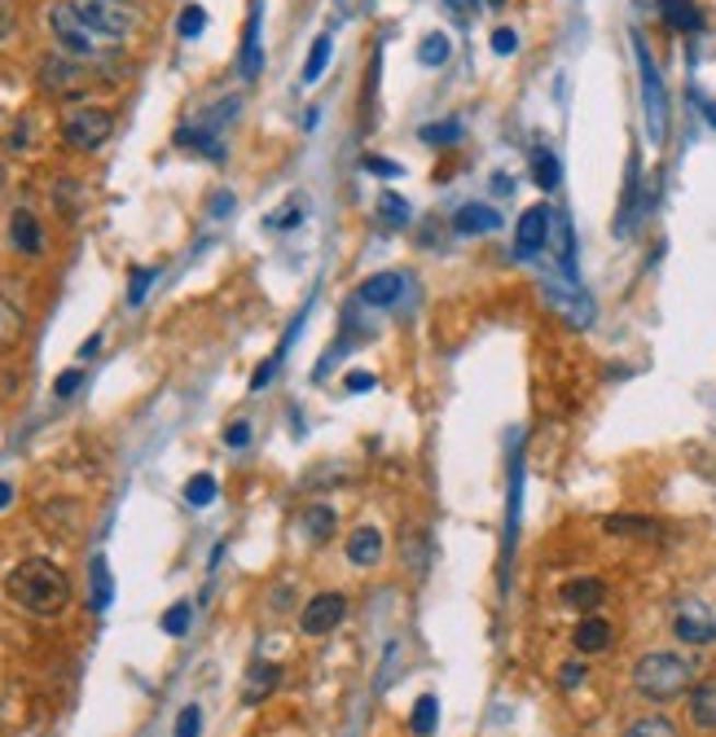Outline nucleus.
I'll return each mask as SVG.
<instances>
[{"instance_id":"f257e3e1","label":"nucleus","mask_w":716,"mask_h":737,"mask_svg":"<svg viewBox=\"0 0 716 737\" xmlns=\"http://www.w3.org/2000/svg\"><path fill=\"white\" fill-rule=\"evenodd\" d=\"M45 23L58 40V54L97 67L119 58V49L137 36L141 5L137 0H58V5H49Z\"/></svg>"},{"instance_id":"f03ea898","label":"nucleus","mask_w":716,"mask_h":737,"mask_svg":"<svg viewBox=\"0 0 716 737\" xmlns=\"http://www.w3.org/2000/svg\"><path fill=\"white\" fill-rule=\"evenodd\" d=\"M5 588H10V597H14L27 615H41V619L62 615L67 601H71V580H67V571H62L58 562H49V558H27V562H19V566L10 571V580H5Z\"/></svg>"},{"instance_id":"7ed1b4c3","label":"nucleus","mask_w":716,"mask_h":737,"mask_svg":"<svg viewBox=\"0 0 716 737\" xmlns=\"http://www.w3.org/2000/svg\"><path fill=\"white\" fill-rule=\"evenodd\" d=\"M694 685V658L672 654V650H655L646 658H637L633 667V689L646 702H672Z\"/></svg>"},{"instance_id":"20e7f679","label":"nucleus","mask_w":716,"mask_h":737,"mask_svg":"<svg viewBox=\"0 0 716 737\" xmlns=\"http://www.w3.org/2000/svg\"><path fill=\"white\" fill-rule=\"evenodd\" d=\"M633 54H637V71H642V102H646V128H650V141H663L668 132V97H663V80L650 62V49L642 40V32H633Z\"/></svg>"},{"instance_id":"39448f33","label":"nucleus","mask_w":716,"mask_h":737,"mask_svg":"<svg viewBox=\"0 0 716 737\" xmlns=\"http://www.w3.org/2000/svg\"><path fill=\"white\" fill-rule=\"evenodd\" d=\"M62 132H67V141H71L76 150H97V145H106V141H111V132H115V115H111L106 106H80V110H71V115H67Z\"/></svg>"},{"instance_id":"423d86ee","label":"nucleus","mask_w":716,"mask_h":737,"mask_svg":"<svg viewBox=\"0 0 716 737\" xmlns=\"http://www.w3.org/2000/svg\"><path fill=\"white\" fill-rule=\"evenodd\" d=\"M41 84H45V93H54V97H76V93H89L93 71H89L84 62L67 58V54H54V58L41 67Z\"/></svg>"},{"instance_id":"0eeeda50","label":"nucleus","mask_w":716,"mask_h":737,"mask_svg":"<svg viewBox=\"0 0 716 737\" xmlns=\"http://www.w3.org/2000/svg\"><path fill=\"white\" fill-rule=\"evenodd\" d=\"M343 615H347V597L343 593H316L303 606L299 628H303V636H325V632H334L343 623Z\"/></svg>"},{"instance_id":"6e6552de","label":"nucleus","mask_w":716,"mask_h":737,"mask_svg":"<svg viewBox=\"0 0 716 737\" xmlns=\"http://www.w3.org/2000/svg\"><path fill=\"white\" fill-rule=\"evenodd\" d=\"M672 632H677L681 645H712V641H716V619H712L707 606L685 601V606H677V615H672Z\"/></svg>"},{"instance_id":"1a4fd4ad","label":"nucleus","mask_w":716,"mask_h":737,"mask_svg":"<svg viewBox=\"0 0 716 737\" xmlns=\"http://www.w3.org/2000/svg\"><path fill=\"white\" fill-rule=\"evenodd\" d=\"M27 334V307L14 281H0V347H14Z\"/></svg>"},{"instance_id":"9d476101","label":"nucleus","mask_w":716,"mask_h":737,"mask_svg":"<svg viewBox=\"0 0 716 737\" xmlns=\"http://www.w3.org/2000/svg\"><path fill=\"white\" fill-rule=\"evenodd\" d=\"M550 237V207H528L519 215V229H515V255L519 259H532Z\"/></svg>"},{"instance_id":"9b49d317","label":"nucleus","mask_w":716,"mask_h":737,"mask_svg":"<svg viewBox=\"0 0 716 737\" xmlns=\"http://www.w3.org/2000/svg\"><path fill=\"white\" fill-rule=\"evenodd\" d=\"M497 229H501V215L488 202H466L453 215V233H462V237H484V233H497Z\"/></svg>"},{"instance_id":"f8f14e48","label":"nucleus","mask_w":716,"mask_h":737,"mask_svg":"<svg viewBox=\"0 0 716 737\" xmlns=\"http://www.w3.org/2000/svg\"><path fill=\"white\" fill-rule=\"evenodd\" d=\"M401 294H405V277L401 272H374L361 290H356V299H361L366 307H392Z\"/></svg>"},{"instance_id":"ddd939ff","label":"nucleus","mask_w":716,"mask_h":737,"mask_svg":"<svg viewBox=\"0 0 716 737\" xmlns=\"http://www.w3.org/2000/svg\"><path fill=\"white\" fill-rule=\"evenodd\" d=\"M343 553H347L351 566H374V562L383 558V531H379V527H356V531L347 536Z\"/></svg>"},{"instance_id":"4468645a","label":"nucleus","mask_w":716,"mask_h":737,"mask_svg":"<svg viewBox=\"0 0 716 737\" xmlns=\"http://www.w3.org/2000/svg\"><path fill=\"white\" fill-rule=\"evenodd\" d=\"M10 242H14V250H23V255H41L45 233H41V220H36L27 207H19V211L10 215Z\"/></svg>"},{"instance_id":"2eb2a0df","label":"nucleus","mask_w":716,"mask_h":737,"mask_svg":"<svg viewBox=\"0 0 716 737\" xmlns=\"http://www.w3.org/2000/svg\"><path fill=\"white\" fill-rule=\"evenodd\" d=\"M176 145L198 150V154H207L211 163H224V141H220V137H216V128H207V124H189V128H181V132H176Z\"/></svg>"},{"instance_id":"dca6fc26","label":"nucleus","mask_w":716,"mask_h":737,"mask_svg":"<svg viewBox=\"0 0 716 737\" xmlns=\"http://www.w3.org/2000/svg\"><path fill=\"white\" fill-rule=\"evenodd\" d=\"M690 720L703 733H716V680H698L690 689Z\"/></svg>"},{"instance_id":"f3484780","label":"nucleus","mask_w":716,"mask_h":737,"mask_svg":"<svg viewBox=\"0 0 716 737\" xmlns=\"http://www.w3.org/2000/svg\"><path fill=\"white\" fill-rule=\"evenodd\" d=\"M264 67V54H259V0H255V10H251V23H246V36H242V58H238V71L242 80H255Z\"/></svg>"},{"instance_id":"a211bd4d","label":"nucleus","mask_w":716,"mask_h":737,"mask_svg":"<svg viewBox=\"0 0 716 737\" xmlns=\"http://www.w3.org/2000/svg\"><path fill=\"white\" fill-rule=\"evenodd\" d=\"M602 597H607V584L593 580V575H580V580H567V584H563V601L576 606V610H598Z\"/></svg>"},{"instance_id":"6ab92c4d","label":"nucleus","mask_w":716,"mask_h":737,"mask_svg":"<svg viewBox=\"0 0 716 737\" xmlns=\"http://www.w3.org/2000/svg\"><path fill=\"white\" fill-rule=\"evenodd\" d=\"M611 623L607 619H598V615H589V619H580V628H576V650L580 654H602V650H611Z\"/></svg>"},{"instance_id":"aec40b11","label":"nucleus","mask_w":716,"mask_h":737,"mask_svg":"<svg viewBox=\"0 0 716 737\" xmlns=\"http://www.w3.org/2000/svg\"><path fill=\"white\" fill-rule=\"evenodd\" d=\"M277 680H281V667H273V663H255V667L246 671V689H242V698H246V702H259V698H268V693L277 689Z\"/></svg>"},{"instance_id":"412c9836","label":"nucleus","mask_w":716,"mask_h":737,"mask_svg":"<svg viewBox=\"0 0 716 737\" xmlns=\"http://www.w3.org/2000/svg\"><path fill=\"white\" fill-rule=\"evenodd\" d=\"M449 58H453V40L444 32H427L423 45H418V62L423 67H444Z\"/></svg>"},{"instance_id":"4be33fe9","label":"nucleus","mask_w":716,"mask_h":737,"mask_svg":"<svg viewBox=\"0 0 716 737\" xmlns=\"http://www.w3.org/2000/svg\"><path fill=\"white\" fill-rule=\"evenodd\" d=\"M303 531H308V540L325 545V540L334 536V510H330V505H312V510H303Z\"/></svg>"},{"instance_id":"5701e85b","label":"nucleus","mask_w":716,"mask_h":737,"mask_svg":"<svg viewBox=\"0 0 716 737\" xmlns=\"http://www.w3.org/2000/svg\"><path fill=\"white\" fill-rule=\"evenodd\" d=\"M330 54H334V40L330 36H316L312 49H308V62H303V84H316L321 71L330 67Z\"/></svg>"},{"instance_id":"b1692460","label":"nucleus","mask_w":716,"mask_h":737,"mask_svg":"<svg viewBox=\"0 0 716 737\" xmlns=\"http://www.w3.org/2000/svg\"><path fill=\"white\" fill-rule=\"evenodd\" d=\"M663 5V19L677 27V32H694L698 27V10L690 5V0H659Z\"/></svg>"},{"instance_id":"393cba45","label":"nucleus","mask_w":716,"mask_h":737,"mask_svg":"<svg viewBox=\"0 0 716 737\" xmlns=\"http://www.w3.org/2000/svg\"><path fill=\"white\" fill-rule=\"evenodd\" d=\"M624 737H681V733H677V724L668 715H642Z\"/></svg>"},{"instance_id":"a878e982","label":"nucleus","mask_w":716,"mask_h":737,"mask_svg":"<svg viewBox=\"0 0 716 737\" xmlns=\"http://www.w3.org/2000/svg\"><path fill=\"white\" fill-rule=\"evenodd\" d=\"M379 215H383V224L405 229L409 224V202L401 194H379Z\"/></svg>"},{"instance_id":"bb28decb","label":"nucleus","mask_w":716,"mask_h":737,"mask_svg":"<svg viewBox=\"0 0 716 737\" xmlns=\"http://www.w3.org/2000/svg\"><path fill=\"white\" fill-rule=\"evenodd\" d=\"M216 492H220V488H216L211 475H194V479L185 483V501H189L194 510H207V505L216 501Z\"/></svg>"},{"instance_id":"cd10ccee","label":"nucleus","mask_w":716,"mask_h":737,"mask_svg":"<svg viewBox=\"0 0 716 737\" xmlns=\"http://www.w3.org/2000/svg\"><path fill=\"white\" fill-rule=\"evenodd\" d=\"M607 531L611 536H646V540H655L659 523H646V518H607Z\"/></svg>"},{"instance_id":"c85d7f7f","label":"nucleus","mask_w":716,"mask_h":737,"mask_svg":"<svg viewBox=\"0 0 716 737\" xmlns=\"http://www.w3.org/2000/svg\"><path fill=\"white\" fill-rule=\"evenodd\" d=\"M436 711H440V702H436L431 693H423V698L414 702V715H409V724H414V733H418V737H427V733L436 728Z\"/></svg>"},{"instance_id":"c756f323","label":"nucleus","mask_w":716,"mask_h":737,"mask_svg":"<svg viewBox=\"0 0 716 737\" xmlns=\"http://www.w3.org/2000/svg\"><path fill=\"white\" fill-rule=\"evenodd\" d=\"M532 176H536L541 189H554V185H558V159H554L550 150H536V154H532Z\"/></svg>"},{"instance_id":"7c9ffc66","label":"nucleus","mask_w":716,"mask_h":737,"mask_svg":"<svg viewBox=\"0 0 716 737\" xmlns=\"http://www.w3.org/2000/svg\"><path fill=\"white\" fill-rule=\"evenodd\" d=\"M93 606H97V610L111 606V566H106L102 553L93 558Z\"/></svg>"},{"instance_id":"2f4dec72","label":"nucleus","mask_w":716,"mask_h":737,"mask_svg":"<svg viewBox=\"0 0 716 737\" xmlns=\"http://www.w3.org/2000/svg\"><path fill=\"white\" fill-rule=\"evenodd\" d=\"M203 27H207V10H203V5H185V10H181V23H176L181 40H198Z\"/></svg>"},{"instance_id":"473e14b6","label":"nucleus","mask_w":716,"mask_h":737,"mask_svg":"<svg viewBox=\"0 0 716 737\" xmlns=\"http://www.w3.org/2000/svg\"><path fill=\"white\" fill-rule=\"evenodd\" d=\"M303 211H308V202H299V198H290V202H286L281 211H273V215L264 220V229H277V233H286L290 224H299V215H303Z\"/></svg>"},{"instance_id":"72a5a7b5","label":"nucleus","mask_w":716,"mask_h":737,"mask_svg":"<svg viewBox=\"0 0 716 737\" xmlns=\"http://www.w3.org/2000/svg\"><path fill=\"white\" fill-rule=\"evenodd\" d=\"M423 141H427V145H453V141H462V124H458V119H444V124H436V128H423Z\"/></svg>"},{"instance_id":"f704fd0d","label":"nucleus","mask_w":716,"mask_h":737,"mask_svg":"<svg viewBox=\"0 0 716 737\" xmlns=\"http://www.w3.org/2000/svg\"><path fill=\"white\" fill-rule=\"evenodd\" d=\"M189 615H194L189 601H176V606L163 615V632H168V636H185V632H189Z\"/></svg>"},{"instance_id":"c9c22d12","label":"nucleus","mask_w":716,"mask_h":737,"mask_svg":"<svg viewBox=\"0 0 716 737\" xmlns=\"http://www.w3.org/2000/svg\"><path fill=\"white\" fill-rule=\"evenodd\" d=\"M203 733V706L189 702L181 715H176V737H198Z\"/></svg>"},{"instance_id":"e433bc0d","label":"nucleus","mask_w":716,"mask_h":737,"mask_svg":"<svg viewBox=\"0 0 716 737\" xmlns=\"http://www.w3.org/2000/svg\"><path fill=\"white\" fill-rule=\"evenodd\" d=\"M80 387H84V368H67V374L54 383V396H58V400H71Z\"/></svg>"},{"instance_id":"4c0bfd02","label":"nucleus","mask_w":716,"mask_h":737,"mask_svg":"<svg viewBox=\"0 0 716 737\" xmlns=\"http://www.w3.org/2000/svg\"><path fill=\"white\" fill-rule=\"evenodd\" d=\"M14 27H19V5L14 0H0V45L14 36Z\"/></svg>"},{"instance_id":"58836bf2","label":"nucleus","mask_w":716,"mask_h":737,"mask_svg":"<svg viewBox=\"0 0 716 737\" xmlns=\"http://www.w3.org/2000/svg\"><path fill=\"white\" fill-rule=\"evenodd\" d=\"M150 281H154V268H137V272H132V290H128V303H132V307H137V303L146 299Z\"/></svg>"},{"instance_id":"ea45409f","label":"nucleus","mask_w":716,"mask_h":737,"mask_svg":"<svg viewBox=\"0 0 716 737\" xmlns=\"http://www.w3.org/2000/svg\"><path fill=\"white\" fill-rule=\"evenodd\" d=\"M515 49H519V36H515L510 27H497V32H493V54H501V58H510Z\"/></svg>"},{"instance_id":"a19ab883","label":"nucleus","mask_w":716,"mask_h":737,"mask_svg":"<svg viewBox=\"0 0 716 737\" xmlns=\"http://www.w3.org/2000/svg\"><path fill=\"white\" fill-rule=\"evenodd\" d=\"M366 172H374V176H388V180H396V176H401V163H392V159H383V154H370V159H366Z\"/></svg>"},{"instance_id":"79ce46f5","label":"nucleus","mask_w":716,"mask_h":737,"mask_svg":"<svg viewBox=\"0 0 716 737\" xmlns=\"http://www.w3.org/2000/svg\"><path fill=\"white\" fill-rule=\"evenodd\" d=\"M444 10H449L458 23H471L475 10H480V0H444Z\"/></svg>"},{"instance_id":"37998d69","label":"nucleus","mask_w":716,"mask_h":737,"mask_svg":"<svg viewBox=\"0 0 716 737\" xmlns=\"http://www.w3.org/2000/svg\"><path fill=\"white\" fill-rule=\"evenodd\" d=\"M224 444H229V448H246V444H251V426H246V422H233V426L224 431Z\"/></svg>"},{"instance_id":"c03bdc74","label":"nucleus","mask_w":716,"mask_h":737,"mask_svg":"<svg viewBox=\"0 0 716 737\" xmlns=\"http://www.w3.org/2000/svg\"><path fill=\"white\" fill-rule=\"evenodd\" d=\"M374 387H379V383H374V374H351V378H347V391H351V396L374 391Z\"/></svg>"},{"instance_id":"a18cd8bd","label":"nucleus","mask_w":716,"mask_h":737,"mask_svg":"<svg viewBox=\"0 0 716 737\" xmlns=\"http://www.w3.org/2000/svg\"><path fill=\"white\" fill-rule=\"evenodd\" d=\"M558 680H563V685H567V689H576V685H580V680H585V663H567V667H563V671H558Z\"/></svg>"},{"instance_id":"49530a36","label":"nucleus","mask_w":716,"mask_h":737,"mask_svg":"<svg viewBox=\"0 0 716 737\" xmlns=\"http://www.w3.org/2000/svg\"><path fill=\"white\" fill-rule=\"evenodd\" d=\"M97 347H102V334H93L84 347H80V360H89V355H97Z\"/></svg>"},{"instance_id":"de8ad7c7","label":"nucleus","mask_w":716,"mask_h":737,"mask_svg":"<svg viewBox=\"0 0 716 737\" xmlns=\"http://www.w3.org/2000/svg\"><path fill=\"white\" fill-rule=\"evenodd\" d=\"M14 501V483H5V479H0V510H5Z\"/></svg>"},{"instance_id":"09e8293b","label":"nucleus","mask_w":716,"mask_h":737,"mask_svg":"<svg viewBox=\"0 0 716 737\" xmlns=\"http://www.w3.org/2000/svg\"><path fill=\"white\" fill-rule=\"evenodd\" d=\"M229 207H233V198H229V194H224V198H216V202H211V211H216V215H224V211H229Z\"/></svg>"},{"instance_id":"8fccbe9b","label":"nucleus","mask_w":716,"mask_h":737,"mask_svg":"<svg viewBox=\"0 0 716 737\" xmlns=\"http://www.w3.org/2000/svg\"><path fill=\"white\" fill-rule=\"evenodd\" d=\"M0 189H5V163H0Z\"/></svg>"}]
</instances>
